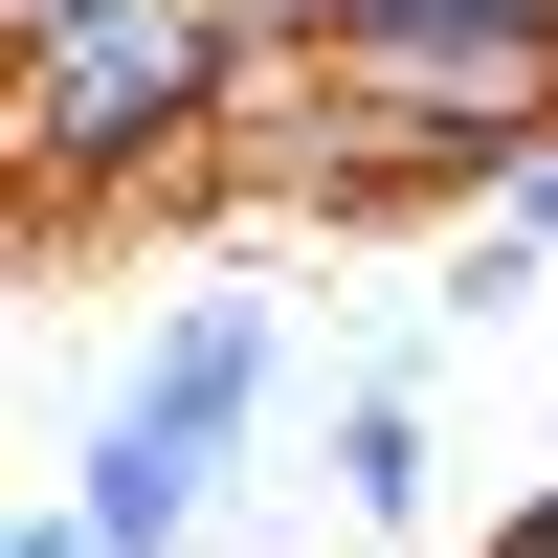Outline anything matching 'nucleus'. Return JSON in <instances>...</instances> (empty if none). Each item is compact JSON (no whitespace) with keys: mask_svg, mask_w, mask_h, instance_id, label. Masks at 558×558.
<instances>
[{"mask_svg":"<svg viewBox=\"0 0 558 558\" xmlns=\"http://www.w3.org/2000/svg\"><path fill=\"white\" fill-rule=\"evenodd\" d=\"M268 45L223 23V0H89L68 45H23V202H134V179H179L223 112H246Z\"/></svg>","mask_w":558,"mask_h":558,"instance_id":"obj_1","label":"nucleus"},{"mask_svg":"<svg viewBox=\"0 0 558 558\" xmlns=\"http://www.w3.org/2000/svg\"><path fill=\"white\" fill-rule=\"evenodd\" d=\"M268 380H291V336H268V291H179V313H157V357L112 380V425L68 447V514L112 536V558H179V536H202V492L246 470Z\"/></svg>","mask_w":558,"mask_h":558,"instance_id":"obj_2","label":"nucleus"},{"mask_svg":"<svg viewBox=\"0 0 558 558\" xmlns=\"http://www.w3.org/2000/svg\"><path fill=\"white\" fill-rule=\"evenodd\" d=\"M313 112L402 134V157L492 223V202L558 157V23H402V45H313Z\"/></svg>","mask_w":558,"mask_h":558,"instance_id":"obj_3","label":"nucleus"},{"mask_svg":"<svg viewBox=\"0 0 558 558\" xmlns=\"http://www.w3.org/2000/svg\"><path fill=\"white\" fill-rule=\"evenodd\" d=\"M313 447H336V514H357V536H425V380H402V357H380V380H336V425H313Z\"/></svg>","mask_w":558,"mask_h":558,"instance_id":"obj_4","label":"nucleus"},{"mask_svg":"<svg viewBox=\"0 0 558 558\" xmlns=\"http://www.w3.org/2000/svg\"><path fill=\"white\" fill-rule=\"evenodd\" d=\"M536 268H558V157H536V179H514V202H492V223H470V246H447V313H514V291H536Z\"/></svg>","mask_w":558,"mask_h":558,"instance_id":"obj_5","label":"nucleus"},{"mask_svg":"<svg viewBox=\"0 0 558 558\" xmlns=\"http://www.w3.org/2000/svg\"><path fill=\"white\" fill-rule=\"evenodd\" d=\"M402 23H514V0H336V45H402Z\"/></svg>","mask_w":558,"mask_h":558,"instance_id":"obj_6","label":"nucleus"},{"mask_svg":"<svg viewBox=\"0 0 558 558\" xmlns=\"http://www.w3.org/2000/svg\"><path fill=\"white\" fill-rule=\"evenodd\" d=\"M223 23H246L268 68H313V45H336V0H223Z\"/></svg>","mask_w":558,"mask_h":558,"instance_id":"obj_7","label":"nucleus"},{"mask_svg":"<svg viewBox=\"0 0 558 558\" xmlns=\"http://www.w3.org/2000/svg\"><path fill=\"white\" fill-rule=\"evenodd\" d=\"M23 558H112V536H89V514H68V492H45V514H23Z\"/></svg>","mask_w":558,"mask_h":558,"instance_id":"obj_8","label":"nucleus"},{"mask_svg":"<svg viewBox=\"0 0 558 558\" xmlns=\"http://www.w3.org/2000/svg\"><path fill=\"white\" fill-rule=\"evenodd\" d=\"M68 23H89V0H0V45H68Z\"/></svg>","mask_w":558,"mask_h":558,"instance_id":"obj_9","label":"nucleus"},{"mask_svg":"<svg viewBox=\"0 0 558 558\" xmlns=\"http://www.w3.org/2000/svg\"><path fill=\"white\" fill-rule=\"evenodd\" d=\"M514 23H558V0H514Z\"/></svg>","mask_w":558,"mask_h":558,"instance_id":"obj_10","label":"nucleus"}]
</instances>
